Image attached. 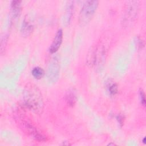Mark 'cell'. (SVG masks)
I'll return each mask as SVG.
<instances>
[{"instance_id":"obj_1","label":"cell","mask_w":146,"mask_h":146,"mask_svg":"<svg viewBox=\"0 0 146 146\" xmlns=\"http://www.w3.org/2000/svg\"><path fill=\"white\" fill-rule=\"evenodd\" d=\"M23 99L25 106L36 115H41L44 109V102L42 94L38 87L34 84L26 85L23 92Z\"/></svg>"},{"instance_id":"obj_2","label":"cell","mask_w":146,"mask_h":146,"mask_svg":"<svg viewBox=\"0 0 146 146\" xmlns=\"http://www.w3.org/2000/svg\"><path fill=\"white\" fill-rule=\"evenodd\" d=\"M139 11V2L137 1H127L125 4L122 24L125 27L131 26L135 21Z\"/></svg>"},{"instance_id":"obj_3","label":"cell","mask_w":146,"mask_h":146,"mask_svg":"<svg viewBox=\"0 0 146 146\" xmlns=\"http://www.w3.org/2000/svg\"><path fill=\"white\" fill-rule=\"evenodd\" d=\"M98 5L99 1L96 0L87 1L83 3L79 17V22L80 25H85L92 19Z\"/></svg>"},{"instance_id":"obj_4","label":"cell","mask_w":146,"mask_h":146,"mask_svg":"<svg viewBox=\"0 0 146 146\" xmlns=\"http://www.w3.org/2000/svg\"><path fill=\"white\" fill-rule=\"evenodd\" d=\"M18 122L22 130L35 140L39 141H43L46 140L45 136L27 120L21 119Z\"/></svg>"},{"instance_id":"obj_5","label":"cell","mask_w":146,"mask_h":146,"mask_svg":"<svg viewBox=\"0 0 146 146\" xmlns=\"http://www.w3.org/2000/svg\"><path fill=\"white\" fill-rule=\"evenodd\" d=\"M60 72V63L56 56L52 58L48 66L47 77L51 83H55L58 79Z\"/></svg>"},{"instance_id":"obj_6","label":"cell","mask_w":146,"mask_h":146,"mask_svg":"<svg viewBox=\"0 0 146 146\" xmlns=\"http://www.w3.org/2000/svg\"><path fill=\"white\" fill-rule=\"evenodd\" d=\"M34 22L29 16L26 15L22 21L21 28V33L22 36L25 37L29 36L33 31Z\"/></svg>"},{"instance_id":"obj_7","label":"cell","mask_w":146,"mask_h":146,"mask_svg":"<svg viewBox=\"0 0 146 146\" xmlns=\"http://www.w3.org/2000/svg\"><path fill=\"white\" fill-rule=\"evenodd\" d=\"M63 31L62 29H59L57 31L49 48V51L50 53H55L60 48L63 41Z\"/></svg>"},{"instance_id":"obj_8","label":"cell","mask_w":146,"mask_h":146,"mask_svg":"<svg viewBox=\"0 0 146 146\" xmlns=\"http://www.w3.org/2000/svg\"><path fill=\"white\" fill-rule=\"evenodd\" d=\"M22 5L20 1H13L10 4V15L14 20L18 19L21 13Z\"/></svg>"},{"instance_id":"obj_9","label":"cell","mask_w":146,"mask_h":146,"mask_svg":"<svg viewBox=\"0 0 146 146\" xmlns=\"http://www.w3.org/2000/svg\"><path fill=\"white\" fill-rule=\"evenodd\" d=\"M77 100V95L76 90L73 88H70L66 94V100L67 104L70 106H73Z\"/></svg>"},{"instance_id":"obj_10","label":"cell","mask_w":146,"mask_h":146,"mask_svg":"<svg viewBox=\"0 0 146 146\" xmlns=\"http://www.w3.org/2000/svg\"><path fill=\"white\" fill-rule=\"evenodd\" d=\"M73 9H74L73 2L69 1L68 2V4L67 5L65 14H64V20H63V22H64V25H68L70 23V21L72 18V15Z\"/></svg>"},{"instance_id":"obj_11","label":"cell","mask_w":146,"mask_h":146,"mask_svg":"<svg viewBox=\"0 0 146 146\" xmlns=\"http://www.w3.org/2000/svg\"><path fill=\"white\" fill-rule=\"evenodd\" d=\"M31 74L34 78L36 79H39L44 76V71L41 67H35L32 70Z\"/></svg>"},{"instance_id":"obj_12","label":"cell","mask_w":146,"mask_h":146,"mask_svg":"<svg viewBox=\"0 0 146 146\" xmlns=\"http://www.w3.org/2000/svg\"><path fill=\"white\" fill-rule=\"evenodd\" d=\"M107 91L111 96L115 95L118 91L117 85L115 83H110L107 85Z\"/></svg>"},{"instance_id":"obj_13","label":"cell","mask_w":146,"mask_h":146,"mask_svg":"<svg viewBox=\"0 0 146 146\" xmlns=\"http://www.w3.org/2000/svg\"><path fill=\"white\" fill-rule=\"evenodd\" d=\"M139 95H140V102H141V104L143 106H145V97L144 92L143 91V90H140Z\"/></svg>"},{"instance_id":"obj_14","label":"cell","mask_w":146,"mask_h":146,"mask_svg":"<svg viewBox=\"0 0 146 146\" xmlns=\"http://www.w3.org/2000/svg\"><path fill=\"white\" fill-rule=\"evenodd\" d=\"M145 137H144V139H143V143H145Z\"/></svg>"}]
</instances>
